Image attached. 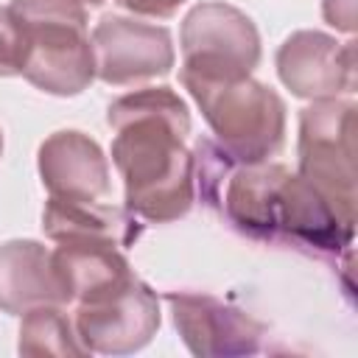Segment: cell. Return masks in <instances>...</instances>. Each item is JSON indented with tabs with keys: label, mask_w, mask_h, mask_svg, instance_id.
Listing matches in <instances>:
<instances>
[{
	"label": "cell",
	"mask_w": 358,
	"mask_h": 358,
	"mask_svg": "<svg viewBox=\"0 0 358 358\" xmlns=\"http://www.w3.org/2000/svg\"><path fill=\"white\" fill-rule=\"evenodd\" d=\"M95 76L112 87H131L171 73L173 39L162 25L106 14L92 31Z\"/></svg>",
	"instance_id": "obj_8"
},
{
	"label": "cell",
	"mask_w": 358,
	"mask_h": 358,
	"mask_svg": "<svg viewBox=\"0 0 358 358\" xmlns=\"http://www.w3.org/2000/svg\"><path fill=\"white\" fill-rule=\"evenodd\" d=\"M22 45L20 76L50 95H78L95 78V53L81 0H11Z\"/></svg>",
	"instance_id": "obj_3"
},
{
	"label": "cell",
	"mask_w": 358,
	"mask_h": 358,
	"mask_svg": "<svg viewBox=\"0 0 358 358\" xmlns=\"http://www.w3.org/2000/svg\"><path fill=\"white\" fill-rule=\"evenodd\" d=\"M182 70L204 78H243L260 62V34L235 6L199 3L179 31Z\"/></svg>",
	"instance_id": "obj_6"
},
{
	"label": "cell",
	"mask_w": 358,
	"mask_h": 358,
	"mask_svg": "<svg viewBox=\"0 0 358 358\" xmlns=\"http://www.w3.org/2000/svg\"><path fill=\"white\" fill-rule=\"evenodd\" d=\"M123 8H129L131 14H140V17H173L179 11V6L185 0H117Z\"/></svg>",
	"instance_id": "obj_18"
},
{
	"label": "cell",
	"mask_w": 358,
	"mask_h": 358,
	"mask_svg": "<svg viewBox=\"0 0 358 358\" xmlns=\"http://www.w3.org/2000/svg\"><path fill=\"white\" fill-rule=\"evenodd\" d=\"M73 324L90 352L129 355L143 350L159 330V299L143 280L129 274L76 302Z\"/></svg>",
	"instance_id": "obj_7"
},
{
	"label": "cell",
	"mask_w": 358,
	"mask_h": 358,
	"mask_svg": "<svg viewBox=\"0 0 358 358\" xmlns=\"http://www.w3.org/2000/svg\"><path fill=\"white\" fill-rule=\"evenodd\" d=\"M280 81L299 98H338L355 90V42L322 31H296L277 50Z\"/></svg>",
	"instance_id": "obj_10"
},
{
	"label": "cell",
	"mask_w": 358,
	"mask_h": 358,
	"mask_svg": "<svg viewBox=\"0 0 358 358\" xmlns=\"http://www.w3.org/2000/svg\"><path fill=\"white\" fill-rule=\"evenodd\" d=\"M179 78L229 159L263 162L280 151L285 137V103L271 87L252 76L204 78L179 70Z\"/></svg>",
	"instance_id": "obj_4"
},
{
	"label": "cell",
	"mask_w": 358,
	"mask_h": 358,
	"mask_svg": "<svg viewBox=\"0 0 358 358\" xmlns=\"http://www.w3.org/2000/svg\"><path fill=\"white\" fill-rule=\"evenodd\" d=\"M355 103L319 98L299 115V176L355 221Z\"/></svg>",
	"instance_id": "obj_5"
},
{
	"label": "cell",
	"mask_w": 358,
	"mask_h": 358,
	"mask_svg": "<svg viewBox=\"0 0 358 358\" xmlns=\"http://www.w3.org/2000/svg\"><path fill=\"white\" fill-rule=\"evenodd\" d=\"M39 305H64L53 257L39 241H8L0 246V310L22 316Z\"/></svg>",
	"instance_id": "obj_12"
},
{
	"label": "cell",
	"mask_w": 358,
	"mask_h": 358,
	"mask_svg": "<svg viewBox=\"0 0 358 358\" xmlns=\"http://www.w3.org/2000/svg\"><path fill=\"white\" fill-rule=\"evenodd\" d=\"M42 229L50 241H103L115 246H129L137 241V221L115 204L103 201H73L48 199L42 210Z\"/></svg>",
	"instance_id": "obj_14"
},
{
	"label": "cell",
	"mask_w": 358,
	"mask_h": 358,
	"mask_svg": "<svg viewBox=\"0 0 358 358\" xmlns=\"http://www.w3.org/2000/svg\"><path fill=\"white\" fill-rule=\"evenodd\" d=\"M17 347L22 355H90V350L76 333L73 319L62 310V305H39L25 310Z\"/></svg>",
	"instance_id": "obj_15"
},
{
	"label": "cell",
	"mask_w": 358,
	"mask_h": 358,
	"mask_svg": "<svg viewBox=\"0 0 358 358\" xmlns=\"http://www.w3.org/2000/svg\"><path fill=\"white\" fill-rule=\"evenodd\" d=\"M0 154H3V131H0Z\"/></svg>",
	"instance_id": "obj_20"
},
{
	"label": "cell",
	"mask_w": 358,
	"mask_h": 358,
	"mask_svg": "<svg viewBox=\"0 0 358 358\" xmlns=\"http://www.w3.org/2000/svg\"><path fill=\"white\" fill-rule=\"evenodd\" d=\"M50 257L64 305H76L131 274L120 246L103 241H59Z\"/></svg>",
	"instance_id": "obj_13"
},
{
	"label": "cell",
	"mask_w": 358,
	"mask_h": 358,
	"mask_svg": "<svg viewBox=\"0 0 358 358\" xmlns=\"http://www.w3.org/2000/svg\"><path fill=\"white\" fill-rule=\"evenodd\" d=\"M322 14L327 25H333L336 31H344V34L355 31V0H324Z\"/></svg>",
	"instance_id": "obj_17"
},
{
	"label": "cell",
	"mask_w": 358,
	"mask_h": 358,
	"mask_svg": "<svg viewBox=\"0 0 358 358\" xmlns=\"http://www.w3.org/2000/svg\"><path fill=\"white\" fill-rule=\"evenodd\" d=\"M39 176L53 199L103 201L112 193L101 145L76 129H62L39 145Z\"/></svg>",
	"instance_id": "obj_11"
},
{
	"label": "cell",
	"mask_w": 358,
	"mask_h": 358,
	"mask_svg": "<svg viewBox=\"0 0 358 358\" xmlns=\"http://www.w3.org/2000/svg\"><path fill=\"white\" fill-rule=\"evenodd\" d=\"M204 199L221 201L227 221L255 241L291 243L319 257H338L352 246L355 221L341 215L299 173L268 159H224Z\"/></svg>",
	"instance_id": "obj_2"
},
{
	"label": "cell",
	"mask_w": 358,
	"mask_h": 358,
	"mask_svg": "<svg viewBox=\"0 0 358 358\" xmlns=\"http://www.w3.org/2000/svg\"><path fill=\"white\" fill-rule=\"evenodd\" d=\"M81 3H84V6H101L103 0H81Z\"/></svg>",
	"instance_id": "obj_19"
},
{
	"label": "cell",
	"mask_w": 358,
	"mask_h": 358,
	"mask_svg": "<svg viewBox=\"0 0 358 358\" xmlns=\"http://www.w3.org/2000/svg\"><path fill=\"white\" fill-rule=\"evenodd\" d=\"M171 305L173 324L185 341V347L199 358H229V355H252L260 350L263 327L249 319L243 310L193 291H171L165 294Z\"/></svg>",
	"instance_id": "obj_9"
},
{
	"label": "cell",
	"mask_w": 358,
	"mask_h": 358,
	"mask_svg": "<svg viewBox=\"0 0 358 358\" xmlns=\"http://www.w3.org/2000/svg\"><path fill=\"white\" fill-rule=\"evenodd\" d=\"M20 59H22V45H20V31L17 22L8 11V6H0V76H20Z\"/></svg>",
	"instance_id": "obj_16"
},
{
	"label": "cell",
	"mask_w": 358,
	"mask_h": 358,
	"mask_svg": "<svg viewBox=\"0 0 358 358\" xmlns=\"http://www.w3.org/2000/svg\"><path fill=\"white\" fill-rule=\"evenodd\" d=\"M106 123L115 129L112 162L126 187V210L151 224L182 218L196 193L193 154L185 148L187 103L171 87H145L117 98Z\"/></svg>",
	"instance_id": "obj_1"
}]
</instances>
